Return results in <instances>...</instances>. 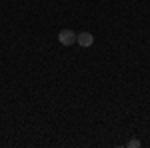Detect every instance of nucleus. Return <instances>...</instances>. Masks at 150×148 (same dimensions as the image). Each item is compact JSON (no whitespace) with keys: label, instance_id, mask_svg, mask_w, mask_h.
Listing matches in <instances>:
<instances>
[{"label":"nucleus","instance_id":"2","mask_svg":"<svg viewBox=\"0 0 150 148\" xmlns=\"http://www.w3.org/2000/svg\"><path fill=\"white\" fill-rule=\"evenodd\" d=\"M76 42L82 46V48H88V46L94 44V36L90 32H80V34H76Z\"/></svg>","mask_w":150,"mask_h":148},{"label":"nucleus","instance_id":"3","mask_svg":"<svg viewBox=\"0 0 150 148\" xmlns=\"http://www.w3.org/2000/svg\"><path fill=\"white\" fill-rule=\"evenodd\" d=\"M138 146H140V140H136V138L128 140V148H138Z\"/></svg>","mask_w":150,"mask_h":148},{"label":"nucleus","instance_id":"1","mask_svg":"<svg viewBox=\"0 0 150 148\" xmlns=\"http://www.w3.org/2000/svg\"><path fill=\"white\" fill-rule=\"evenodd\" d=\"M58 40H60V44L64 46H70L76 42V34L70 30V28H66V30H60V34H58Z\"/></svg>","mask_w":150,"mask_h":148}]
</instances>
